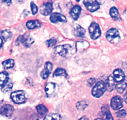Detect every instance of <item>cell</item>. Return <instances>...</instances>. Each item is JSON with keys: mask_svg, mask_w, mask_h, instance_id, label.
Returning a JSON list of instances; mask_svg holds the SVG:
<instances>
[{"mask_svg": "<svg viewBox=\"0 0 127 120\" xmlns=\"http://www.w3.org/2000/svg\"><path fill=\"white\" fill-rule=\"evenodd\" d=\"M113 77L115 81H122L124 80L125 74L122 69H115L113 73Z\"/></svg>", "mask_w": 127, "mask_h": 120, "instance_id": "obj_15", "label": "cell"}, {"mask_svg": "<svg viewBox=\"0 0 127 120\" xmlns=\"http://www.w3.org/2000/svg\"><path fill=\"white\" fill-rule=\"evenodd\" d=\"M95 79H90L89 80V84L90 86H93L95 84Z\"/></svg>", "mask_w": 127, "mask_h": 120, "instance_id": "obj_35", "label": "cell"}, {"mask_svg": "<svg viewBox=\"0 0 127 120\" xmlns=\"http://www.w3.org/2000/svg\"><path fill=\"white\" fill-rule=\"evenodd\" d=\"M56 89H57V85L54 83H47L45 87V91L48 96H52L54 95Z\"/></svg>", "mask_w": 127, "mask_h": 120, "instance_id": "obj_14", "label": "cell"}, {"mask_svg": "<svg viewBox=\"0 0 127 120\" xmlns=\"http://www.w3.org/2000/svg\"><path fill=\"white\" fill-rule=\"evenodd\" d=\"M3 39H2V38L0 36V49H1V48L2 47V45H3Z\"/></svg>", "mask_w": 127, "mask_h": 120, "instance_id": "obj_38", "label": "cell"}, {"mask_svg": "<svg viewBox=\"0 0 127 120\" xmlns=\"http://www.w3.org/2000/svg\"><path fill=\"white\" fill-rule=\"evenodd\" d=\"M127 87V84L124 80L122 81L118 82L117 84L115 85V88L117 89V92L119 93H122L123 91L125 90V89Z\"/></svg>", "mask_w": 127, "mask_h": 120, "instance_id": "obj_20", "label": "cell"}, {"mask_svg": "<svg viewBox=\"0 0 127 120\" xmlns=\"http://www.w3.org/2000/svg\"><path fill=\"white\" fill-rule=\"evenodd\" d=\"M117 116L118 118H124L126 116V111L124 110H119L117 112Z\"/></svg>", "mask_w": 127, "mask_h": 120, "instance_id": "obj_32", "label": "cell"}, {"mask_svg": "<svg viewBox=\"0 0 127 120\" xmlns=\"http://www.w3.org/2000/svg\"><path fill=\"white\" fill-rule=\"evenodd\" d=\"M79 120H89V119L86 116H83V117L80 118Z\"/></svg>", "mask_w": 127, "mask_h": 120, "instance_id": "obj_37", "label": "cell"}, {"mask_svg": "<svg viewBox=\"0 0 127 120\" xmlns=\"http://www.w3.org/2000/svg\"><path fill=\"white\" fill-rule=\"evenodd\" d=\"M107 90L105 83L102 81H98L93 87L92 94L95 98H100L103 95L105 91Z\"/></svg>", "mask_w": 127, "mask_h": 120, "instance_id": "obj_2", "label": "cell"}, {"mask_svg": "<svg viewBox=\"0 0 127 120\" xmlns=\"http://www.w3.org/2000/svg\"><path fill=\"white\" fill-rule=\"evenodd\" d=\"M52 9H53L52 3L51 1H48L42 4L40 8V13L44 16H48L52 13Z\"/></svg>", "mask_w": 127, "mask_h": 120, "instance_id": "obj_8", "label": "cell"}, {"mask_svg": "<svg viewBox=\"0 0 127 120\" xmlns=\"http://www.w3.org/2000/svg\"><path fill=\"white\" fill-rule=\"evenodd\" d=\"M84 6L87 8V10H89L90 12H95L98 10L100 8V4L97 2L94 1H90V0H84Z\"/></svg>", "mask_w": 127, "mask_h": 120, "instance_id": "obj_6", "label": "cell"}, {"mask_svg": "<svg viewBox=\"0 0 127 120\" xmlns=\"http://www.w3.org/2000/svg\"><path fill=\"white\" fill-rule=\"evenodd\" d=\"M80 1V0H76V1H77V2H79Z\"/></svg>", "mask_w": 127, "mask_h": 120, "instance_id": "obj_41", "label": "cell"}, {"mask_svg": "<svg viewBox=\"0 0 127 120\" xmlns=\"http://www.w3.org/2000/svg\"><path fill=\"white\" fill-rule=\"evenodd\" d=\"M44 120H61V115L57 113L50 114L45 117Z\"/></svg>", "mask_w": 127, "mask_h": 120, "instance_id": "obj_26", "label": "cell"}, {"mask_svg": "<svg viewBox=\"0 0 127 120\" xmlns=\"http://www.w3.org/2000/svg\"><path fill=\"white\" fill-rule=\"evenodd\" d=\"M111 106L115 110H118L123 106V100L120 96H114L111 100Z\"/></svg>", "mask_w": 127, "mask_h": 120, "instance_id": "obj_11", "label": "cell"}, {"mask_svg": "<svg viewBox=\"0 0 127 120\" xmlns=\"http://www.w3.org/2000/svg\"><path fill=\"white\" fill-rule=\"evenodd\" d=\"M95 1L96 2H97V3H98L100 5H102V4H103L105 2V0H95Z\"/></svg>", "mask_w": 127, "mask_h": 120, "instance_id": "obj_36", "label": "cell"}, {"mask_svg": "<svg viewBox=\"0 0 127 120\" xmlns=\"http://www.w3.org/2000/svg\"><path fill=\"white\" fill-rule=\"evenodd\" d=\"M124 100H125V101L126 102V103H127V92L126 93L125 95V96H124Z\"/></svg>", "mask_w": 127, "mask_h": 120, "instance_id": "obj_39", "label": "cell"}, {"mask_svg": "<svg viewBox=\"0 0 127 120\" xmlns=\"http://www.w3.org/2000/svg\"><path fill=\"white\" fill-rule=\"evenodd\" d=\"M1 37L4 41H8L12 37V33L8 29L3 30L1 33Z\"/></svg>", "mask_w": 127, "mask_h": 120, "instance_id": "obj_23", "label": "cell"}, {"mask_svg": "<svg viewBox=\"0 0 127 120\" xmlns=\"http://www.w3.org/2000/svg\"><path fill=\"white\" fill-rule=\"evenodd\" d=\"M9 79V75L7 72H1L0 73V86L3 87Z\"/></svg>", "mask_w": 127, "mask_h": 120, "instance_id": "obj_21", "label": "cell"}, {"mask_svg": "<svg viewBox=\"0 0 127 120\" xmlns=\"http://www.w3.org/2000/svg\"><path fill=\"white\" fill-rule=\"evenodd\" d=\"M52 69V64L51 62H46L45 64L44 68L41 73V76L43 79H47L51 73Z\"/></svg>", "mask_w": 127, "mask_h": 120, "instance_id": "obj_12", "label": "cell"}, {"mask_svg": "<svg viewBox=\"0 0 127 120\" xmlns=\"http://www.w3.org/2000/svg\"><path fill=\"white\" fill-rule=\"evenodd\" d=\"M106 87H107V90L109 91H113L115 88V80L113 78V76H110L107 80Z\"/></svg>", "mask_w": 127, "mask_h": 120, "instance_id": "obj_17", "label": "cell"}, {"mask_svg": "<svg viewBox=\"0 0 127 120\" xmlns=\"http://www.w3.org/2000/svg\"><path fill=\"white\" fill-rule=\"evenodd\" d=\"M110 15L112 19L115 21L120 20V16L118 9L115 7H112L110 9Z\"/></svg>", "mask_w": 127, "mask_h": 120, "instance_id": "obj_19", "label": "cell"}, {"mask_svg": "<svg viewBox=\"0 0 127 120\" xmlns=\"http://www.w3.org/2000/svg\"><path fill=\"white\" fill-rule=\"evenodd\" d=\"M47 45L49 46V47H52V46H54L57 43V41H56V39L54 38H51L50 40H47Z\"/></svg>", "mask_w": 127, "mask_h": 120, "instance_id": "obj_31", "label": "cell"}, {"mask_svg": "<svg viewBox=\"0 0 127 120\" xmlns=\"http://www.w3.org/2000/svg\"><path fill=\"white\" fill-rule=\"evenodd\" d=\"M82 11L81 7L79 5H75L71 9L70 11V14L72 16V18L74 20H77L79 19V16L80 15V13Z\"/></svg>", "mask_w": 127, "mask_h": 120, "instance_id": "obj_13", "label": "cell"}, {"mask_svg": "<svg viewBox=\"0 0 127 120\" xmlns=\"http://www.w3.org/2000/svg\"><path fill=\"white\" fill-rule=\"evenodd\" d=\"M56 53L65 58H69L75 53V50L69 45H59L54 48Z\"/></svg>", "mask_w": 127, "mask_h": 120, "instance_id": "obj_1", "label": "cell"}, {"mask_svg": "<svg viewBox=\"0 0 127 120\" xmlns=\"http://www.w3.org/2000/svg\"><path fill=\"white\" fill-rule=\"evenodd\" d=\"M3 65L6 68H12L14 66V60L12 59L5 60L3 62Z\"/></svg>", "mask_w": 127, "mask_h": 120, "instance_id": "obj_28", "label": "cell"}, {"mask_svg": "<svg viewBox=\"0 0 127 120\" xmlns=\"http://www.w3.org/2000/svg\"><path fill=\"white\" fill-rule=\"evenodd\" d=\"M85 30L84 28L79 24H76L74 26V34L77 37H83L85 35Z\"/></svg>", "mask_w": 127, "mask_h": 120, "instance_id": "obj_16", "label": "cell"}, {"mask_svg": "<svg viewBox=\"0 0 127 120\" xmlns=\"http://www.w3.org/2000/svg\"><path fill=\"white\" fill-rule=\"evenodd\" d=\"M88 106V102L85 100H82L76 104V107L77 110H84L86 108L87 106Z\"/></svg>", "mask_w": 127, "mask_h": 120, "instance_id": "obj_27", "label": "cell"}, {"mask_svg": "<svg viewBox=\"0 0 127 120\" xmlns=\"http://www.w3.org/2000/svg\"><path fill=\"white\" fill-rule=\"evenodd\" d=\"M0 3H4L7 5H10L12 3L11 0H0Z\"/></svg>", "mask_w": 127, "mask_h": 120, "instance_id": "obj_34", "label": "cell"}, {"mask_svg": "<svg viewBox=\"0 0 127 120\" xmlns=\"http://www.w3.org/2000/svg\"><path fill=\"white\" fill-rule=\"evenodd\" d=\"M89 46V44L86 41H79V42L77 43L76 48L79 51H83L87 48Z\"/></svg>", "mask_w": 127, "mask_h": 120, "instance_id": "obj_24", "label": "cell"}, {"mask_svg": "<svg viewBox=\"0 0 127 120\" xmlns=\"http://www.w3.org/2000/svg\"><path fill=\"white\" fill-rule=\"evenodd\" d=\"M107 40L112 44H117L120 41V36L118 31L115 28L109 29L106 34Z\"/></svg>", "mask_w": 127, "mask_h": 120, "instance_id": "obj_3", "label": "cell"}, {"mask_svg": "<svg viewBox=\"0 0 127 120\" xmlns=\"http://www.w3.org/2000/svg\"><path fill=\"white\" fill-rule=\"evenodd\" d=\"M31 11H32V14H36V13H37L38 11V8H37V6L36 5L35 3H34L33 2H31Z\"/></svg>", "mask_w": 127, "mask_h": 120, "instance_id": "obj_30", "label": "cell"}, {"mask_svg": "<svg viewBox=\"0 0 127 120\" xmlns=\"http://www.w3.org/2000/svg\"><path fill=\"white\" fill-rule=\"evenodd\" d=\"M14 107L10 105H5L0 109V113L6 117H11L14 112Z\"/></svg>", "mask_w": 127, "mask_h": 120, "instance_id": "obj_9", "label": "cell"}, {"mask_svg": "<svg viewBox=\"0 0 127 120\" xmlns=\"http://www.w3.org/2000/svg\"><path fill=\"white\" fill-rule=\"evenodd\" d=\"M95 120H102V118H97V119H95Z\"/></svg>", "mask_w": 127, "mask_h": 120, "instance_id": "obj_40", "label": "cell"}, {"mask_svg": "<svg viewBox=\"0 0 127 120\" xmlns=\"http://www.w3.org/2000/svg\"><path fill=\"white\" fill-rule=\"evenodd\" d=\"M11 99L16 104L23 103L26 101V93L21 90L14 91L11 95Z\"/></svg>", "mask_w": 127, "mask_h": 120, "instance_id": "obj_4", "label": "cell"}, {"mask_svg": "<svg viewBox=\"0 0 127 120\" xmlns=\"http://www.w3.org/2000/svg\"><path fill=\"white\" fill-rule=\"evenodd\" d=\"M50 20L52 23H57L58 22L65 23L67 21V19L65 16L59 13H52L50 16Z\"/></svg>", "mask_w": 127, "mask_h": 120, "instance_id": "obj_10", "label": "cell"}, {"mask_svg": "<svg viewBox=\"0 0 127 120\" xmlns=\"http://www.w3.org/2000/svg\"><path fill=\"white\" fill-rule=\"evenodd\" d=\"M89 31L90 37L92 40H97L100 36V28L99 25L95 22L92 23L90 25L89 28Z\"/></svg>", "mask_w": 127, "mask_h": 120, "instance_id": "obj_5", "label": "cell"}, {"mask_svg": "<svg viewBox=\"0 0 127 120\" xmlns=\"http://www.w3.org/2000/svg\"><path fill=\"white\" fill-rule=\"evenodd\" d=\"M105 115V120H113V116L111 115L110 111H108Z\"/></svg>", "mask_w": 127, "mask_h": 120, "instance_id": "obj_33", "label": "cell"}, {"mask_svg": "<svg viewBox=\"0 0 127 120\" xmlns=\"http://www.w3.org/2000/svg\"><path fill=\"white\" fill-rule=\"evenodd\" d=\"M19 42L23 45V46L26 47H29L31 45H32L34 42V40L31 36L28 34H24L19 36Z\"/></svg>", "mask_w": 127, "mask_h": 120, "instance_id": "obj_7", "label": "cell"}, {"mask_svg": "<svg viewBox=\"0 0 127 120\" xmlns=\"http://www.w3.org/2000/svg\"><path fill=\"white\" fill-rule=\"evenodd\" d=\"M36 110H37V113L41 115V116H44L47 115V109L44 105H37L36 106Z\"/></svg>", "mask_w": 127, "mask_h": 120, "instance_id": "obj_22", "label": "cell"}, {"mask_svg": "<svg viewBox=\"0 0 127 120\" xmlns=\"http://www.w3.org/2000/svg\"><path fill=\"white\" fill-rule=\"evenodd\" d=\"M12 88H13V83L11 82H9V81L3 87H1L2 91L4 92H8L12 89Z\"/></svg>", "mask_w": 127, "mask_h": 120, "instance_id": "obj_29", "label": "cell"}, {"mask_svg": "<svg viewBox=\"0 0 127 120\" xmlns=\"http://www.w3.org/2000/svg\"><path fill=\"white\" fill-rule=\"evenodd\" d=\"M41 23L37 19L28 21L26 23V27L29 29H34L39 28L41 26Z\"/></svg>", "mask_w": 127, "mask_h": 120, "instance_id": "obj_18", "label": "cell"}, {"mask_svg": "<svg viewBox=\"0 0 127 120\" xmlns=\"http://www.w3.org/2000/svg\"><path fill=\"white\" fill-rule=\"evenodd\" d=\"M67 73L65 69H62V68H57L55 70V71L53 73L54 77L57 76H67Z\"/></svg>", "mask_w": 127, "mask_h": 120, "instance_id": "obj_25", "label": "cell"}]
</instances>
